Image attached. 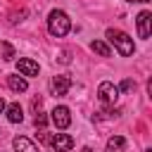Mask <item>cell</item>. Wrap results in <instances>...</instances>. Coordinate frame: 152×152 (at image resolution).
I'll return each mask as SVG.
<instances>
[{"label": "cell", "mask_w": 152, "mask_h": 152, "mask_svg": "<svg viewBox=\"0 0 152 152\" xmlns=\"http://www.w3.org/2000/svg\"><path fill=\"white\" fill-rule=\"evenodd\" d=\"M104 36H107V40L119 50L121 57H131V55H133L135 48H133V38H131L128 33H124V31H119V28H107Z\"/></svg>", "instance_id": "1"}, {"label": "cell", "mask_w": 152, "mask_h": 152, "mask_svg": "<svg viewBox=\"0 0 152 152\" xmlns=\"http://www.w3.org/2000/svg\"><path fill=\"white\" fill-rule=\"evenodd\" d=\"M69 28H71V21H69L66 12H62V10H52L50 17H48V31H50L55 38H62V36L69 33Z\"/></svg>", "instance_id": "2"}, {"label": "cell", "mask_w": 152, "mask_h": 152, "mask_svg": "<svg viewBox=\"0 0 152 152\" xmlns=\"http://www.w3.org/2000/svg\"><path fill=\"white\" fill-rule=\"evenodd\" d=\"M97 97H100L102 104H114L116 97H119V88H116L114 83L104 81V83H100V88H97Z\"/></svg>", "instance_id": "3"}, {"label": "cell", "mask_w": 152, "mask_h": 152, "mask_svg": "<svg viewBox=\"0 0 152 152\" xmlns=\"http://www.w3.org/2000/svg\"><path fill=\"white\" fill-rule=\"evenodd\" d=\"M69 88H71V78L69 76H52L50 78V93L55 97H64Z\"/></svg>", "instance_id": "4"}, {"label": "cell", "mask_w": 152, "mask_h": 152, "mask_svg": "<svg viewBox=\"0 0 152 152\" xmlns=\"http://www.w3.org/2000/svg\"><path fill=\"white\" fill-rule=\"evenodd\" d=\"M52 124H55L59 131L69 128V124H71V112H69V107H64V104L55 107V109H52Z\"/></svg>", "instance_id": "5"}, {"label": "cell", "mask_w": 152, "mask_h": 152, "mask_svg": "<svg viewBox=\"0 0 152 152\" xmlns=\"http://www.w3.org/2000/svg\"><path fill=\"white\" fill-rule=\"evenodd\" d=\"M57 152H66V150H71L74 147V138L71 135H66V133H55V135H50V140H48Z\"/></svg>", "instance_id": "6"}, {"label": "cell", "mask_w": 152, "mask_h": 152, "mask_svg": "<svg viewBox=\"0 0 152 152\" xmlns=\"http://www.w3.org/2000/svg\"><path fill=\"white\" fill-rule=\"evenodd\" d=\"M150 24H152V12L150 10H142L138 14V36L140 38H150Z\"/></svg>", "instance_id": "7"}, {"label": "cell", "mask_w": 152, "mask_h": 152, "mask_svg": "<svg viewBox=\"0 0 152 152\" xmlns=\"http://www.w3.org/2000/svg\"><path fill=\"white\" fill-rule=\"evenodd\" d=\"M17 69H19L21 76H38V62H33L28 57H21L17 62Z\"/></svg>", "instance_id": "8"}, {"label": "cell", "mask_w": 152, "mask_h": 152, "mask_svg": "<svg viewBox=\"0 0 152 152\" xmlns=\"http://www.w3.org/2000/svg\"><path fill=\"white\" fill-rule=\"evenodd\" d=\"M12 147H14V152H40L28 138H24V135H17L14 140H12Z\"/></svg>", "instance_id": "9"}, {"label": "cell", "mask_w": 152, "mask_h": 152, "mask_svg": "<svg viewBox=\"0 0 152 152\" xmlns=\"http://www.w3.org/2000/svg\"><path fill=\"white\" fill-rule=\"evenodd\" d=\"M7 119H10L12 124H21V121H24V109H21L19 102H12V104L7 107Z\"/></svg>", "instance_id": "10"}, {"label": "cell", "mask_w": 152, "mask_h": 152, "mask_svg": "<svg viewBox=\"0 0 152 152\" xmlns=\"http://www.w3.org/2000/svg\"><path fill=\"white\" fill-rule=\"evenodd\" d=\"M7 86H10V90H14V93H24V90L28 88L26 78H21V76H7Z\"/></svg>", "instance_id": "11"}, {"label": "cell", "mask_w": 152, "mask_h": 152, "mask_svg": "<svg viewBox=\"0 0 152 152\" xmlns=\"http://www.w3.org/2000/svg\"><path fill=\"white\" fill-rule=\"evenodd\" d=\"M124 147H126V138H121V135H112V138L107 140V150H109V152H114V150L119 152V150H124Z\"/></svg>", "instance_id": "12"}, {"label": "cell", "mask_w": 152, "mask_h": 152, "mask_svg": "<svg viewBox=\"0 0 152 152\" xmlns=\"http://www.w3.org/2000/svg\"><path fill=\"white\" fill-rule=\"evenodd\" d=\"M90 50L97 52L100 57H109V55H112L109 48H107V43H102V40H93V43H90Z\"/></svg>", "instance_id": "13"}, {"label": "cell", "mask_w": 152, "mask_h": 152, "mask_svg": "<svg viewBox=\"0 0 152 152\" xmlns=\"http://www.w3.org/2000/svg\"><path fill=\"white\" fill-rule=\"evenodd\" d=\"M0 55H2V59H14V48L7 40H2L0 43Z\"/></svg>", "instance_id": "14"}, {"label": "cell", "mask_w": 152, "mask_h": 152, "mask_svg": "<svg viewBox=\"0 0 152 152\" xmlns=\"http://www.w3.org/2000/svg\"><path fill=\"white\" fill-rule=\"evenodd\" d=\"M40 107H43V97H40V95H36V97L31 100V109H33V114H38V112H40Z\"/></svg>", "instance_id": "15"}, {"label": "cell", "mask_w": 152, "mask_h": 152, "mask_svg": "<svg viewBox=\"0 0 152 152\" xmlns=\"http://www.w3.org/2000/svg\"><path fill=\"white\" fill-rule=\"evenodd\" d=\"M33 124H36L38 128H45V124H48V116H45L43 112H38V114H36V119H33Z\"/></svg>", "instance_id": "16"}, {"label": "cell", "mask_w": 152, "mask_h": 152, "mask_svg": "<svg viewBox=\"0 0 152 152\" xmlns=\"http://www.w3.org/2000/svg\"><path fill=\"white\" fill-rule=\"evenodd\" d=\"M119 90H124V93H131V90H135V81H131V78H126L124 83H121V88Z\"/></svg>", "instance_id": "17"}, {"label": "cell", "mask_w": 152, "mask_h": 152, "mask_svg": "<svg viewBox=\"0 0 152 152\" xmlns=\"http://www.w3.org/2000/svg\"><path fill=\"white\" fill-rule=\"evenodd\" d=\"M2 109H5V100L0 97V112H2Z\"/></svg>", "instance_id": "18"}, {"label": "cell", "mask_w": 152, "mask_h": 152, "mask_svg": "<svg viewBox=\"0 0 152 152\" xmlns=\"http://www.w3.org/2000/svg\"><path fill=\"white\" fill-rule=\"evenodd\" d=\"M126 2H150V0H126Z\"/></svg>", "instance_id": "19"}, {"label": "cell", "mask_w": 152, "mask_h": 152, "mask_svg": "<svg viewBox=\"0 0 152 152\" xmlns=\"http://www.w3.org/2000/svg\"><path fill=\"white\" fill-rule=\"evenodd\" d=\"M81 152H93V150H90V147H83V150H81Z\"/></svg>", "instance_id": "20"}, {"label": "cell", "mask_w": 152, "mask_h": 152, "mask_svg": "<svg viewBox=\"0 0 152 152\" xmlns=\"http://www.w3.org/2000/svg\"><path fill=\"white\" fill-rule=\"evenodd\" d=\"M147 152H152V150H147Z\"/></svg>", "instance_id": "21"}]
</instances>
